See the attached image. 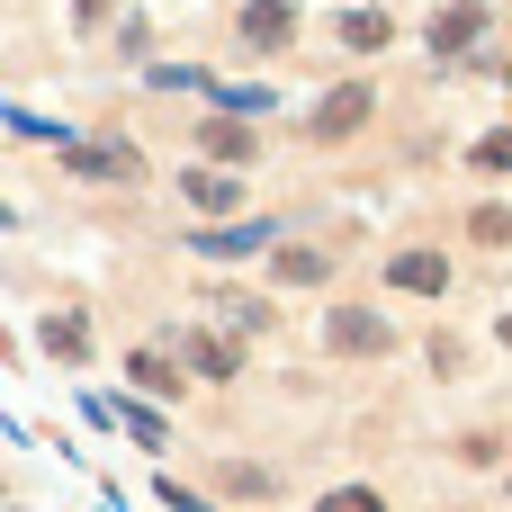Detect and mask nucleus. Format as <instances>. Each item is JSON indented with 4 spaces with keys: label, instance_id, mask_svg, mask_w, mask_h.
<instances>
[{
    "label": "nucleus",
    "instance_id": "f257e3e1",
    "mask_svg": "<svg viewBox=\"0 0 512 512\" xmlns=\"http://www.w3.org/2000/svg\"><path fill=\"white\" fill-rule=\"evenodd\" d=\"M288 36H297V0H252L243 9V45L252 54H288Z\"/></svg>",
    "mask_w": 512,
    "mask_h": 512
},
{
    "label": "nucleus",
    "instance_id": "f03ea898",
    "mask_svg": "<svg viewBox=\"0 0 512 512\" xmlns=\"http://www.w3.org/2000/svg\"><path fill=\"white\" fill-rule=\"evenodd\" d=\"M351 126H369V90H360V81H342V90L315 99V135H324V144H342Z\"/></svg>",
    "mask_w": 512,
    "mask_h": 512
},
{
    "label": "nucleus",
    "instance_id": "7ed1b4c3",
    "mask_svg": "<svg viewBox=\"0 0 512 512\" xmlns=\"http://www.w3.org/2000/svg\"><path fill=\"white\" fill-rule=\"evenodd\" d=\"M387 279H396V288H414V297H441V288H450V261H441V252H396V261H387Z\"/></svg>",
    "mask_w": 512,
    "mask_h": 512
},
{
    "label": "nucleus",
    "instance_id": "20e7f679",
    "mask_svg": "<svg viewBox=\"0 0 512 512\" xmlns=\"http://www.w3.org/2000/svg\"><path fill=\"white\" fill-rule=\"evenodd\" d=\"M477 36H486V0H459V9L432 27V54H468Z\"/></svg>",
    "mask_w": 512,
    "mask_h": 512
},
{
    "label": "nucleus",
    "instance_id": "39448f33",
    "mask_svg": "<svg viewBox=\"0 0 512 512\" xmlns=\"http://www.w3.org/2000/svg\"><path fill=\"white\" fill-rule=\"evenodd\" d=\"M72 171H90V180H135L144 162H135L126 144H72Z\"/></svg>",
    "mask_w": 512,
    "mask_h": 512
},
{
    "label": "nucleus",
    "instance_id": "423d86ee",
    "mask_svg": "<svg viewBox=\"0 0 512 512\" xmlns=\"http://www.w3.org/2000/svg\"><path fill=\"white\" fill-rule=\"evenodd\" d=\"M333 351H387V324L360 315V306H342V315H333Z\"/></svg>",
    "mask_w": 512,
    "mask_h": 512
},
{
    "label": "nucleus",
    "instance_id": "0eeeda50",
    "mask_svg": "<svg viewBox=\"0 0 512 512\" xmlns=\"http://www.w3.org/2000/svg\"><path fill=\"white\" fill-rule=\"evenodd\" d=\"M270 243V225H225V234H198V252H216V261H243V252H261Z\"/></svg>",
    "mask_w": 512,
    "mask_h": 512
},
{
    "label": "nucleus",
    "instance_id": "6e6552de",
    "mask_svg": "<svg viewBox=\"0 0 512 512\" xmlns=\"http://www.w3.org/2000/svg\"><path fill=\"white\" fill-rule=\"evenodd\" d=\"M342 45H351V54L387 45V9H351V18H342Z\"/></svg>",
    "mask_w": 512,
    "mask_h": 512
},
{
    "label": "nucleus",
    "instance_id": "1a4fd4ad",
    "mask_svg": "<svg viewBox=\"0 0 512 512\" xmlns=\"http://www.w3.org/2000/svg\"><path fill=\"white\" fill-rule=\"evenodd\" d=\"M198 144H207L216 162H243V153H252V126H216V117H207V126H198Z\"/></svg>",
    "mask_w": 512,
    "mask_h": 512
},
{
    "label": "nucleus",
    "instance_id": "9d476101",
    "mask_svg": "<svg viewBox=\"0 0 512 512\" xmlns=\"http://www.w3.org/2000/svg\"><path fill=\"white\" fill-rule=\"evenodd\" d=\"M189 198H198V207H207V216H225V207H234V198H243V189H234V180H225V171H189Z\"/></svg>",
    "mask_w": 512,
    "mask_h": 512
},
{
    "label": "nucleus",
    "instance_id": "9b49d317",
    "mask_svg": "<svg viewBox=\"0 0 512 512\" xmlns=\"http://www.w3.org/2000/svg\"><path fill=\"white\" fill-rule=\"evenodd\" d=\"M189 360H198L207 378H234V369H243V351H234V342H216V333H198V342H189Z\"/></svg>",
    "mask_w": 512,
    "mask_h": 512
},
{
    "label": "nucleus",
    "instance_id": "f8f14e48",
    "mask_svg": "<svg viewBox=\"0 0 512 512\" xmlns=\"http://www.w3.org/2000/svg\"><path fill=\"white\" fill-rule=\"evenodd\" d=\"M45 351H54V360H81V351H90L81 315H54V324H45Z\"/></svg>",
    "mask_w": 512,
    "mask_h": 512
},
{
    "label": "nucleus",
    "instance_id": "ddd939ff",
    "mask_svg": "<svg viewBox=\"0 0 512 512\" xmlns=\"http://www.w3.org/2000/svg\"><path fill=\"white\" fill-rule=\"evenodd\" d=\"M324 270H333V261H324V252H279V279H288V288H315V279H324Z\"/></svg>",
    "mask_w": 512,
    "mask_h": 512
},
{
    "label": "nucleus",
    "instance_id": "4468645a",
    "mask_svg": "<svg viewBox=\"0 0 512 512\" xmlns=\"http://www.w3.org/2000/svg\"><path fill=\"white\" fill-rule=\"evenodd\" d=\"M135 387H153V396H162V387H180V378H171V360H153V351H135Z\"/></svg>",
    "mask_w": 512,
    "mask_h": 512
},
{
    "label": "nucleus",
    "instance_id": "2eb2a0df",
    "mask_svg": "<svg viewBox=\"0 0 512 512\" xmlns=\"http://www.w3.org/2000/svg\"><path fill=\"white\" fill-rule=\"evenodd\" d=\"M477 171H512V126H504V135H486V144H477Z\"/></svg>",
    "mask_w": 512,
    "mask_h": 512
},
{
    "label": "nucleus",
    "instance_id": "dca6fc26",
    "mask_svg": "<svg viewBox=\"0 0 512 512\" xmlns=\"http://www.w3.org/2000/svg\"><path fill=\"white\" fill-rule=\"evenodd\" d=\"M477 243H512V207H486L477 216Z\"/></svg>",
    "mask_w": 512,
    "mask_h": 512
},
{
    "label": "nucleus",
    "instance_id": "f3484780",
    "mask_svg": "<svg viewBox=\"0 0 512 512\" xmlns=\"http://www.w3.org/2000/svg\"><path fill=\"white\" fill-rule=\"evenodd\" d=\"M324 512H378V495L369 486H342V495H324Z\"/></svg>",
    "mask_w": 512,
    "mask_h": 512
},
{
    "label": "nucleus",
    "instance_id": "a211bd4d",
    "mask_svg": "<svg viewBox=\"0 0 512 512\" xmlns=\"http://www.w3.org/2000/svg\"><path fill=\"white\" fill-rule=\"evenodd\" d=\"M72 9H81V18H99V9H108V0H72Z\"/></svg>",
    "mask_w": 512,
    "mask_h": 512
},
{
    "label": "nucleus",
    "instance_id": "6ab92c4d",
    "mask_svg": "<svg viewBox=\"0 0 512 512\" xmlns=\"http://www.w3.org/2000/svg\"><path fill=\"white\" fill-rule=\"evenodd\" d=\"M504 342H512V315H504Z\"/></svg>",
    "mask_w": 512,
    "mask_h": 512
}]
</instances>
